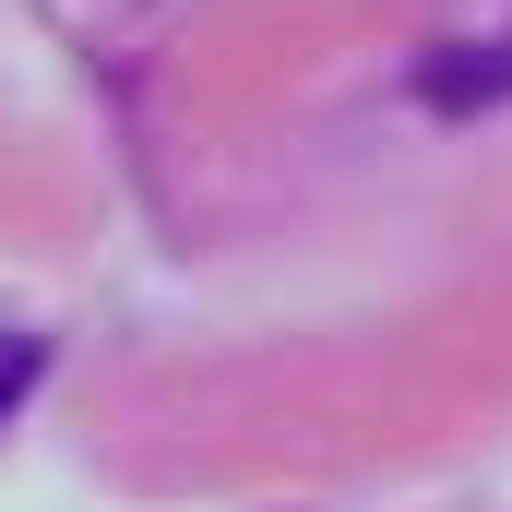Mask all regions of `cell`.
Returning a JSON list of instances; mask_svg holds the SVG:
<instances>
[{"mask_svg":"<svg viewBox=\"0 0 512 512\" xmlns=\"http://www.w3.org/2000/svg\"><path fill=\"white\" fill-rule=\"evenodd\" d=\"M417 96L441 120H477V108H512V36H465V48H429Z\"/></svg>","mask_w":512,"mask_h":512,"instance_id":"cell-1","label":"cell"},{"mask_svg":"<svg viewBox=\"0 0 512 512\" xmlns=\"http://www.w3.org/2000/svg\"><path fill=\"white\" fill-rule=\"evenodd\" d=\"M36 382H48V346H36V334H0V417H12Z\"/></svg>","mask_w":512,"mask_h":512,"instance_id":"cell-2","label":"cell"}]
</instances>
